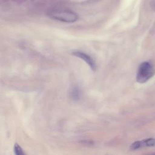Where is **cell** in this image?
<instances>
[{"label": "cell", "mask_w": 155, "mask_h": 155, "mask_svg": "<svg viewBox=\"0 0 155 155\" xmlns=\"http://www.w3.org/2000/svg\"><path fill=\"white\" fill-rule=\"evenodd\" d=\"M143 145H145L147 147H153L155 145V139L153 138H150L148 139H147L144 140L142 142Z\"/></svg>", "instance_id": "6"}, {"label": "cell", "mask_w": 155, "mask_h": 155, "mask_svg": "<svg viewBox=\"0 0 155 155\" xmlns=\"http://www.w3.org/2000/svg\"><path fill=\"white\" fill-rule=\"evenodd\" d=\"M142 145V142L136 141V142H134V143L131 145V150H136V149L139 148Z\"/></svg>", "instance_id": "7"}, {"label": "cell", "mask_w": 155, "mask_h": 155, "mask_svg": "<svg viewBox=\"0 0 155 155\" xmlns=\"http://www.w3.org/2000/svg\"><path fill=\"white\" fill-rule=\"evenodd\" d=\"M48 15L53 19L68 23L74 22L78 18L74 12L68 10H53L50 11Z\"/></svg>", "instance_id": "1"}, {"label": "cell", "mask_w": 155, "mask_h": 155, "mask_svg": "<svg viewBox=\"0 0 155 155\" xmlns=\"http://www.w3.org/2000/svg\"><path fill=\"white\" fill-rule=\"evenodd\" d=\"M71 96L73 97V99H78L80 96V91H79V88L76 87H74L72 90L71 91Z\"/></svg>", "instance_id": "4"}, {"label": "cell", "mask_w": 155, "mask_h": 155, "mask_svg": "<svg viewBox=\"0 0 155 155\" xmlns=\"http://www.w3.org/2000/svg\"><path fill=\"white\" fill-rule=\"evenodd\" d=\"M153 73L152 65L148 62H142L139 67L136 80L139 83H145L152 77Z\"/></svg>", "instance_id": "2"}, {"label": "cell", "mask_w": 155, "mask_h": 155, "mask_svg": "<svg viewBox=\"0 0 155 155\" xmlns=\"http://www.w3.org/2000/svg\"><path fill=\"white\" fill-rule=\"evenodd\" d=\"M72 54L82 59H83L87 64H88V65L90 66V67L93 70H96V64L94 61V60L88 54H87L86 53L82 52V51H74L73 53H72Z\"/></svg>", "instance_id": "3"}, {"label": "cell", "mask_w": 155, "mask_h": 155, "mask_svg": "<svg viewBox=\"0 0 155 155\" xmlns=\"http://www.w3.org/2000/svg\"><path fill=\"white\" fill-rule=\"evenodd\" d=\"M14 152L16 155H23L24 154L21 147L17 143L14 145Z\"/></svg>", "instance_id": "5"}]
</instances>
